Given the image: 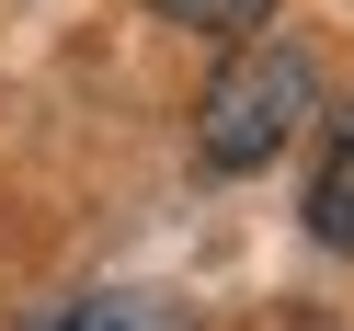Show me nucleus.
I'll return each instance as SVG.
<instances>
[{"label": "nucleus", "mask_w": 354, "mask_h": 331, "mask_svg": "<svg viewBox=\"0 0 354 331\" xmlns=\"http://www.w3.org/2000/svg\"><path fill=\"white\" fill-rule=\"evenodd\" d=\"M308 240H320V252H354V92L331 103L320 171H308Z\"/></svg>", "instance_id": "obj_2"}, {"label": "nucleus", "mask_w": 354, "mask_h": 331, "mask_svg": "<svg viewBox=\"0 0 354 331\" xmlns=\"http://www.w3.org/2000/svg\"><path fill=\"white\" fill-rule=\"evenodd\" d=\"M57 331H183V308L149 297V285H92V297L57 308Z\"/></svg>", "instance_id": "obj_3"}, {"label": "nucleus", "mask_w": 354, "mask_h": 331, "mask_svg": "<svg viewBox=\"0 0 354 331\" xmlns=\"http://www.w3.org/2000/svg\"><path fill=\"white\" fill-rule=\"evenodd\" d=\"M308 115H320V69H308V46H286V35H240L229 69H217L206 103H194V160H206V171H274L286 149H297Z\"/></svg>", "instance_id": "obj_1"}, {"label": "nucleus", "mask_w": 354, "mask_h": 331, "mask_svg": "<svg viewBox=\"0 0 354 331\" xmlns=\"http://www.w3.org/2000/svg\"><path fill=\"white\" fill-rule=\"evenodd\" d=\"M160 12H171V23H194V35H229V46L274 23V0H160Z\"/></svg>", "instance_id": "obj_4"}]
</instances>
